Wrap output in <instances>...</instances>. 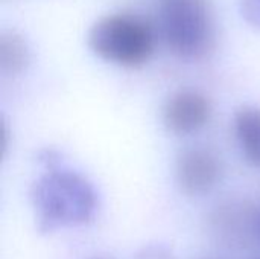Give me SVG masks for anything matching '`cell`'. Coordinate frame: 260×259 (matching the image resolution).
<instances>
[{"mask_svg":"<svg viewBox=\"0 0 260 259\" xmlns=\"http://www.w3.org/2000/svg\"><path fill=\"white\" fill-rule=\"evenodd\" d=\"M212 116V104L206 95L197 90H180L165 104L163 122L166 128L178 136L200 131Z\"/></svg>","mask_w":260,"mask_h":259,"instance_id":"5b68a950","label":"cell"},{"mask_svg":"<svg viewBox=\"0 0 260 259\" xmlns=\"http://www.w3.org/2000/svg\"><path fill=\"white\" fill-rule=\"evenodd\" d=\"M235 133L244 157L253 166L260 168V108L242 107L235 116Z\"/></svg>","mask_w":260,"mask_h":259,"instance_id":"8992f818","label":"cell"},{"mask_svg":"<svg viewBox=\"0 0 260 259\" xmlns=\"http://www.w3.org/2000/svg\"><path fill=\"white\" fill-rule=\"evenodd\" d=\"M29 61V50L23 38L14 32L3 34L0 38L2 70L11 75L20 73Z\"/></svg>","mask_w":260,"mask_h":259,"instance_id":"52a82bcc","label":"cell"},{"mask_svg":"<svg viewBox=\"0 0 260 259\" xmlns=\"http://www.w3.org/2000/svg\"><path fill=\"white\" fill-rule=\"evenodd\" d=\"M218 217V221H216V226L218 229L224 231L227 235H233V237H238V235H245L247 234V227H251V215L248 212V209L242 205H229V206H224L218 211L216 214Z\"/></svg>","mask_w":260,"mask_h":259,"instance_id":"ba28073f","label":"cell"},{"mask_svg":"<svg viewBox=\"0 0 260 259\" xmlns=\"http://www.w3.org/2000/svg\"><path fill=\"white\" fill-rule=\"evenodd\" d=\"M257 227H259V234H260V212L257 214Z\"/></svg>","mask_w":260,"mask_h":259,"instance_id":"8fae6325","label":"cell"},{"mask_svg":"<svg viewBox=\"0 0 260 259\" xmlns=\"http://www.w3.org/2000/svg\"><path fill=\"white\" fill-rule=\"evenodd\" d=\"M204 259H215V258H204Z\"/></svg>","mask_w":260,"mask_h":259,"instance_id":"7c38bea8","label":"cell"},{"mask_svg":"<svg viewBox=\"0 0 260 259\" xmlns=\"http://www.w3.org/2000/svg\"><path fill=\"white\" fill-rule=\"evenodd\" d=\"M88 46L99 58L120 67H140L155 50L154 26L136 14H111L88 32Z\"/></svg>","mask_w":260,"mask_h":259,"instance_id":"7a4b0ae2","label":"cell"},{"mask_svg":"<svg viewBox=\"0 0 260 259\" xmlns=\"http://www.w3.org/2000/svg\"><path fill=\"white\" fill-rule=\"evenodd\" d=\"M177 182L187 195H204L210 192L222 176L219 157L207 148L184 150L177 159Z\"/></svg>","mask_w":260,"mask_h":259,"instance_id":"277c9868","label":"cell"},{"mask_svg":"<svg viewBox=\"0 0 260 259\" xmlns=\"http://www.w3.org/2000/svg\"><path fill=\"white\" fill-rule=\"evenodd\" d=\"M160 34L180 58L200 60L215 46L216 26L209 0H160Z\"/></svg>","mask_w":260,"mask_h":259,"instance_id":"3957f363","label":"cell"},{"mask_svg":"<svg viewBox=\"0 0 260 259\" xmlns=\"http://www.w3.org/2000/svg\"><path fill=\"white\" fill-rule=\"evenodd\" d=\"M241 9L245 20L260 29V0H241Z\"/></svg>","mask_w":260,"mask_h":259,"instance_id":"9c48e42d","label":"cell"},{"mask_svg":"<svg viewBox=\"0 0 260 259\" xmlns=\"http://www.w3.org/2000/svg\"><path fill=\"white\" fill-rule=\"evenodd\" d=\"M32 202L41 231L88 223L96 212L94 188L82 176L50 169L34 186Z\"/></svg>","mask_w":260,"mask_h":259,"instance_id":"6da1fadb","label":"cell"},{"mask_svg":"<svg viewBox=\"0 0 260 259\" xmlns=\"http://www.w3.org/2000/svg\"><path fill=\"white\" fill-rule=\"evenodd\" d=\"M139 259H172V255H169L161 247H152V249H146L145 252H142L139 255Z\"/></svg>","mask_w":260,"mask_h":259,"instance_id":"30bf717a","label":"cell"}]
</instances>
